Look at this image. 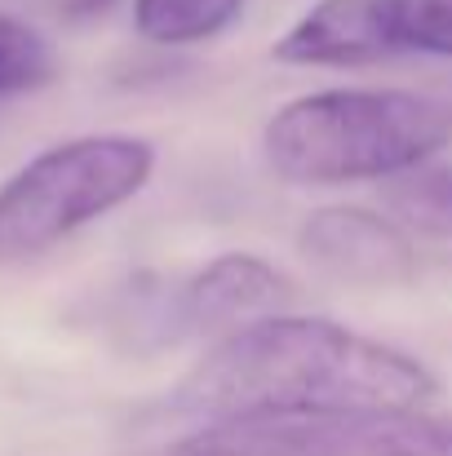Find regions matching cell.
<instances>
[{"instance_id": "obj_3", "label": "cell", "mask_w": 452, "mask_h": 456, "mask_svg": "<svg viewBox=\"0 0 452 456\" xmlns=\"http://www.w3.org/2000/svg\"><path fill=\"white\" fill-rule=\"evenodd\" d=\"M151 173L155 147L134 134H85L31 155L0 186V262L36 257L125 208Z\"/></svg>"}, {"instance_id": "obj_2", "label": "cell", "mask_w": 452, "mask_h": 456, "mask_svg": "<svg viewBox=\"0 0 452 456\" xmlns=\"http://www.w3.org/2000/svg\"><path fill=\"white\" fill-rule=\"evenodd\" d=\"M452 142V111L417 89H319L284 102L262 155L293 186L390 182Z\"/></svg>"}, {"instance_id": "obj_11", "label": "cell", "mask_w": 452, "mask_h": 456, "mask_svg": "<svg viewBox=\"0 0 452 456\" xmlns=\"http://www.w3.org/2000/svg\"><path fill=\"white\" fill-rule=\"evenodd\" d=\"M58 76V53L53 45L22 18L0 13V98L13 94H36Z\"/></svg>"}, {"instance_id": "obj_4", "label": "cell", "mask_w": 452, "mask_h": 456, "mask_svg": "<svg viewBox=\"0 0 452 456\" xmlns=\"http://www.w3.org/2000/svg\"><path fill=\"white\" fill-rule=\"evenodd\" d=\"M168 456H440V412L310 408L204 421Z\"/></svg>"}, {"instance_id": "obj_6", "label": "cell", "mask_w": 452, "mask_h": 456, "mask_svg": "<svg viewBox=\"0 0 452 456\" xmlns=\"http://www.w3.org/2000/svg\"><path fill=\"white\" fill-rule=\"evenodd\" d=\"M293 302L289 275L258 253H222L195 271L177 293V319L186 328H240L267 314H284Z\"/></svg>"}, {"instance_id": "obj_10", "label": "cell", "mask_w": 452, "mask_h": 456, "mask_svg": "<svg viewBox=\"0 0 452 456\" xmlns=\"http://www.w3.org/2000/svg\"><path fill=\"white\" fill-rule=\"evenodd\" d=\"M390 53L452 58V0H377Z\"/></svg>"}, {"instance_id": "obj_8", "label": "cell", "mask_w": 452, "mask_h": 456, "mask_svg": "<svg viewBox=\"0 0 452 456\" xmlns=\"http://www.w3.org/2000/svg\"><path fill=\"white\" fill-rule=\"evenodd\" d=\"M244 13V0H134V31L160 49L218 40Z\"/></svg>"}, {"instance_id": "obj_12", "label": "cell", "mask_w": 452, "mask_h": 456, "mask_svg": "<svg viewBox=\"0 0 452 456\" xmlns=\"http://www.w3.org/2000/svg\"><path fill=\"white\" fill-rule=\"evenodd\" d=\"M440 456H452V412H440Z\"/></svg>"}, {"instance_id": "obj_9", "label": "cell", "mask_w": 452, "mask_h": 456, "mask_svg": "<svg viewBox=\"0 0 452 456\" xmlns=\"http://www.w3.org/2000/svg\"><path fill=\"white\" fill-rule=\"evenodd\" d=\"M386 217L399 222L408 235L452 240V168L417 164L382 186Z\"/></svg>"}, {"instance_id": "obj_7", "label": "cell", "mask_w": 452, "mask_h": 456, "mask_svg": "<svg viewBox=\"0 0 452 456\" xmlns=\"http://www.w3.org/2000/svg\"><path fill=\"white\" fill-rule=\"evenodd\" d=\"M284 67H368L390 58L377 0H319L275 40Z\"/></svg>"}, {"instance_id": "obj_1", "label": "cell", "mask_w": 452, "mask_h": 456, "mask_svg": "<svg viewBox=\"0 0 452 456\" xmlns=\"http://www.w3.org/2000/svg\"><path fill=\"white\" fill-rule=\"evenodd\" d=\"M440 377L408 350L333 319L267 314L218 337L177 381L173 408L226 421L310 408H426Z\"/></svg>"}, {"instance_id": "obj_5", "label": "cell", "mask_w": 452, "mask_h": 456, "mask_svg": "<svg viewBox=\"0 0 452 456\" xmlns=\"http://www.w3.org/2000/svg\"><path fill=\"white\" fill-rule=\"evenodd\" d=\"M298 253L315 275L346 289H399L417 275L413 235L359 204L315 208L298 231Z\"/></svg>"}]
</instances>
